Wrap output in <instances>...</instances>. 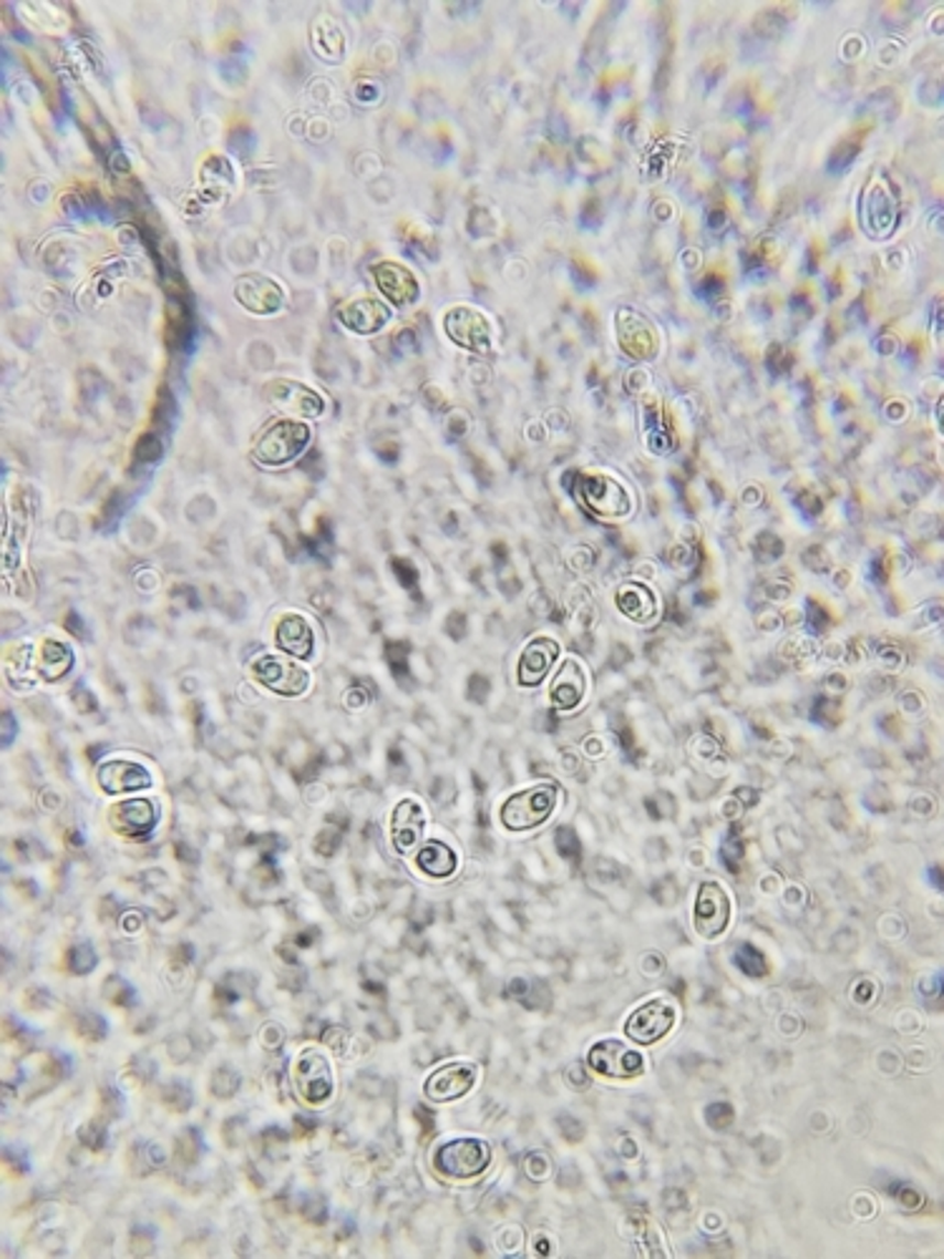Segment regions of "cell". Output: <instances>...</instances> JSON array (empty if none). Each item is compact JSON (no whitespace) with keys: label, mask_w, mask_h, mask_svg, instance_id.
<instances>
[{"label":"cell","mask_w":944,"mask_h":1259,"mask_svg":"<svg viewBox=\"0 0 944 1259\" xmlns=\"http://www.w3.org/2000/svg\"><path fill=\"white\" fill-rule=\"evenodd\" d=\"M78 1139H82L84 1147H88L91 1151H101L106 1147V1141H109V1133H106L101 1124L91 1121L78 1129Z\"/></svg>","instance_id":"obj_31"},{"label":"cell","mask_w":944,"mask_h":1259,"mask_svg":"<svg viewBox=\"0 0 944 1259\" xmlns=\"http://www.w3.org/2000/svg\"><path fill=\"white\" fill-rule=\"evenodd\" d=\"M96 963H99V957H96V949L88 945V942H82V945L68 949V967L74 975L91 973Z\"/></svg>","instance_id":"obj_28"},{"label":"cell","mask_w":944,"mask_h":1259,"mask_svg":"<svg viewBox=\"0 0 944 1259\" xmlns=\"http://www.w3.org/2000/svg\"><path fill=\"white\" fill-rule=\"evenodd\" d=\"M311 428L303 421L295 419H278L262 428V434L254 438L252 456L254 462L262 466H285L295 462L300 454L311 444Z\"/></svg>","instance_id":"obj_1"},{"label":"cell","mask_w":944,"mask_h":1259,"mask_svg":"<svg viewBox=\"0 0 944 1259\" xmlns=\"http://www.w3.org/2000/svg\"><path fill=\"white\" fill-rule=\"evenodd\" d=\"M491 1164V1149L481 1139H454L436 1149L434 1166L448 1179H474Z\"/></svg>","instance_id":"obj_4"},{"label":"cell","mask_w":944,"mask_h":1259,"mask_svg":"<svg viewBox=\"0 0 944 1259\" xmlns=\"http://www.w3.org/2000/svg\"><path fill=\"white\" fill-rule=\"evenodd\" d=\"M250 671L262 688L285 695V698H297V695H303L311 688V673L303 665H297L295 658L290 655L262 653L252 660Z\"/></svg>","instance_id":"obj_3"},{"label":"cell","mask_w":944,"mask_h":1259,"mask_svg":"<svg viewBox=\"0 0 944 1259\" xmlns=\"http://www.w3.org/2000/svg\"><path fill=\"white\" fill-rule=\"evenodd\" d=\"M159 816H162V812H159L156 801L129 799L111 808L109 822L113 826V832L127 836V839H147V836L156 829Z\"/></svg>","instance_id":"obj_11"},{"label":"cell","mask_w":944,"mask_h":1259,"mask_svg":"<svg viewBox=\"0 0 944 1259\" xmlns=\"http://www.w3.org/2000/svg\"><path fill=\"white\" fill-rule=\"evenodd\" d=\"M734 963H736L738 970L746 973L748 977H763L766 973H769V967H766L763 955L758 953V949H756L753 945H744V947H740L738 953L734 955Z\"/></svg>","instance_id":"obj_25"},{"label":"cell","mask_w":944,"mask_h":1259,"mask_svg":"<svg viewBox=\"0 0 944 1259\" xmlns=\"http://www.w3.org/2000/svg\"><path fill=\"white\" fill-rule=\"evenodd\" d=\"M587 1065L605 1078H634L645 1068V1061L622 1041H599L589 1048Z\"/></svg>","instance_id":"obj_8"},{"label":"cell","mask_w":944,"mask_h":1259,"mask_svg":"<svg viewBox=\"0 0 944 1259\" xmlns=\"http://www.w3.org/2000/svg\"><path fill=\"white\" fill-rule=\"evenodd\" d=\"M104 990H106V1000L113 1002V1006H121V1008L137 1006V990L131 988V985L119 975L109 977V980L104 983Z\"/></svg>","instance_id":"obj_26"},{"label":"cell","mask_w":944,"mask_h":1259,"mask_svg":"<svg viewBox=\"0 0 944 1259\" xmlns=\"http://www.w3.org/2000/svg\"><path fill=\"white\" fill-rule=\"evenodd\" d=\"M416 867L419 871H423L426 877H434V879H446L452 877L456 867H458V857L456 851L448 847L446 842H426L416 854Z\"/></svg>","instance_id":"obj_23"},{"label":"cell","mask_w":944,"mask_h":1259,"mask_svg":"<svg viewBox=\"0 0 944 1259\" xmlns=\"http://www.w3.org/2000/svg\"><path fill=\"white\" fill-rule=\"evenodd\" d=\"M554 806H557V789L550 783H540V786L517 791L509 796L501 806V824L509 832H529L542 826L546 818L552 816Z\"/></svg>","instance_id":"obj_2"},{"label":"cell","mask_w":944,"mask_h":1259,"mask_svg":"<svg viewBox=\"0 0 944 1259\" xmlns=\"http://www.w3.org/2000/svg\"><path fill=\"white\" fill-rule=\"evenodd\" d=\"M446 333L448 338L458 346L466 348V350H479V354H487L491 348V323L487 321V315H481L479 311H474V307H454L452 313H446Z\"/></svg>","instance_id":"obj_12"},{"label":"cell","mask_w":944,"mask_h":1259,"mask_svg":"<svg viewBox=\"0 0 944 1259\" xmlns=\"http://www.w3.org/2000/svg\"><path fill=\"white\" fill-rule=\"evenodd\" d=\"M617 605H620L622 615H628L634 622H650L658 612V600L642 585H625L617 593Z\"/></svg>","instance_id":"obj_24"},{"label":"cell","mask_w":944,"mask_h":1259,"mask_svg":"<svg viewBox=\"0 0 944 1259\" xmlns=\"http://www.w3.org/2000/svg\"><path fill=\"white\" fill-rule=\"evenodd\" d=\"M235 297L237 303L245 305L247 311L254 313V315H270V313H278L280 305H282V290L275 283V280L264 278V275H242L237 280V287H235Z\"/></svg>","instance_id":"obj_18"},{"label":"cell","mask_w":944,"mask_h":1259,"mask_svg":"<svg viewBox=\"0 0 944 1259\" xmlns=\"http://www.w3.org/2000/svg\"><path fill=\"white\" fill-rule=\"evenodd\" d=\"M323 1041L328 1043V1045L333 1048V1051H338L340 1055H346V1043L350 1041V1035H348L343 1028H330L328 1033L323 1035Z\"/></svg>","instance_id":"obj_32"},{"label":"cell","mask_w":944,"mask_h":1259,"mask_svg":"<svg viewBox=\"0 0 944 1259\" xmlns=\"http://www.w3.org/2000/svg\"><path fill=\"white\" fill-rule=\"evenodd\" d=\"M426 812L416 799H403L391 814V842L399 854H411L423 839Z\"/></svg>","instance_id":"obj_14"},{"label":"cell","mask_w":944,"mask_h":1259,"mask_svg":"<svg viewBox=\"0 0 944 1259\" xmlns=\"http://www.w3.org/2000/svg\"><path fill=\"white\" fill-rule=\"evenodd\" d=\"M479 1078V1068L474 1063L456 1061L446 1063L436 1068L423 1083V1094H426L434 1104H448V1100L464 1098L476 1086Z\"/></svg>","instance_id":"obj_9"},{"label":"cell","mask_w":944,"mask_h":1259,"mask_svg":"<svg viewBox=\"0 0 944 1259\" xmlns=\"http://www.w3.org/2000/svg\"><path fill=\"white\" fill-rule=\"evenodd\" d=\"M164 1100H166V1106H172L174 1111H180V1114L189 1111V1106L194 1104L192 1090H189L187 1086H184V1083H172V1086H166V1088H164Z\"/></svg>","instance_id":"obj_30"},{"label":"cell","mask_w":944,"mask_h":1259,"mask_svg":"<svg viewBox=\"0 0 944 1259\" xmlns=\"http://www.w3.org/2000/svg\"><path fill=\"white\" fill-rule=\"evenodd\" d=\"M282 1038H285V1035H282V1028H280V1025H264V1033H262L264 1045H275V1048H278V1045L282 1043Z\"/></svg>","instance_id":"obj_34"},{"label":"cell","mask_w":944,"mask_h":1259,"mask_svg":"<svg viewBox=\"0 0 944 1259\" xmlns=\"http://www.w3.org/2000/svg\"><path fill=\"white\" fill-rule=\"evenodd\" d=\"M730 914H734V902H730L726 887L718 882H703L693 907L695 932L703 940H718L728 930Z\"/></svg>","instance_id":"obj_6"},{"label":"cell","mask_w":944,"mask_h":1259,"mask_svg":"<svg viewBox=\"0 0 944 1259\" xmlns=\"http://www.w3.org/2000/svg\"><path fill=\"white\" fill-rule=\"evenodd\" d=\"M675 1020H677V1010H675L673 1002L650 1000V1002H645V1006H640L628 1018V1023H625V1033H628L630 1041H634L638 1045H652V1043L663 1041L670 1030H673Z\"/></svg>","instance_id":"obj_7"},{"label":"cell","mask_w":944,"mask_h":1259,"mask_svg":"<svg viewBox=\"0 0 944 1259\" xmlns=\"http://www.w3.org/2000/svg\"><path fill=\"white\" fill-rule=\"evenodd\" d=\"M275 645L295 660H311L315 653V632L307 618L297 612H285L275 625Z\"/></svg>","instance_id":"obj_15"},{"label":"cell","mask_w":944,"mask_h":1259,"mask_svg":"<svg viewBox=\"0 0 944 1259\" xmlns=\"http://www.w3.org/2000/svg\"><path fill=\"white\" fill-rule=\"evenodd\" d=\"M582 495H585L587 504L595 509L597 514H605V517H625L630 514V495L622 489V484H617L610 477H603V474H595V477H587L585 479V487H582Z\"/></svg>","instance_id":"obj_16"},{"label":"cell","mask_w":944,"mask_h":1259,"mask_svg":"<svg viewBox=\"0 0 944 1259\" xmlns=\"http://www.w3.org/2000/svg\"><path fill=\"white\" fill-rule=\"evenodd\" d=\"M264 399L280 411L293 413V416L300 419H315L325 411V401L321 393L307 389L305 383L287 381V378H278V381L264 386Z\"/></svg>","instance_id":"obj_10"},{"label":"cell","mask_w":944,"mask_h":1259,"mask_svg":"<svg viewBox=\"0 0 944 1259\" xmlns=\"http://www.w3.org/2000/svg\"><path fill=\"white\" fill-rule=\"evenodd\" d=\"M209 1088H211V1094H215L217 1098L235 1096L237 1088H240V1073H237L235 1068H227V1065H223V1068H217L215 1073H211Z\"/></svg>","instance_id":"obj_27"},{"label":"cell","mask_w":944,"mask_h":1259,"mask_svg":"<svg viewBox=\"0 0 944 1259\" xmlns=\"http://www.w3.org/2000/svg\"><path fill=\"white\" fill-rule=\"evenodd\" d=\"M293 1081L300 1098L311 1106H323L333 1098L335 1081L330 1061L315 1048H305L293 1063Z\"/></svg>","instance_id":"obj_5"},{"label":"cell","mask_w":944,"mask_h":1259,"mask_svg":"<svg viewBox=\"0 0 944 1259\" xmlns=\"http://www.w3.org/2000/svg\"><path fill=\"white\" fill-rule=\"evenodd\" d=\"M587 695V673L579 660H564L562 668L552 677L550 701L557 710H575Z\"/></svg>","instance_id":"obj_17"},{"label":"cell","mask_w":944,"mask_h":1259,"mask_svg":"<svg viewBox=\"0 0 944 1259\" xmlns=\"http://www.w3.org/2000/svg\"><path fill=\"white\" fill-rule=\"evenodd\" d=\"M338 315L350 330L364 333V336L381 330L383 325L388 323V318H391L388 307L378 301H370V297H360V301H352L348 305H343Z\"/></svg>","instance_id":"obj_22"},{"label":"cell","mask_w":944,"mask_h":1259,"mask_svg":"<svg viewBox=\"0 0 944 1259\" xmlns=\"http://www.w3.org/2000/svg\"><path fill=\"white\" fill-rule=\"evenodd\" d=\"M187 1141H194V1143H197V1141H202V1139H199V1133H197V1131H184V1139H180V1143H187ZM176 1151H180V1153H182V1159L187 1161V1164H189V1161H197V1157H199L202 1151H205V1147H197V1149H194V1147H187V1149L180 1147V1149H176Z\"/></svg>","instance_id":"obj_33"},{"label":"cell","mask_w":944,"mask_h":1259,"mask_svg":"<svg viewBox=\"0 0 944 1259\" xmlns=\"http://www.w3.org/2000/svg\"><path fill=\"white\" fill-rule=\"evenodd\" d=\"M33 665V673L41 677V681H61L68 671L70 665H74V653H68V650L61 645V642H43V650H29V663L25 668Z\"/></svg>","instance_id":"obj_21"},{"label":"cell","mask_w":944,"mask_h":1259,"mask_svg":"<svg viewBox=\"0 0 944 1259\" xmlns=\"http://www.w3.org/2000/svg\"><path fill=\"white\" fill-rule=\"evenodd\" d=\"M560 655V645L552 638H534L524 648L522 658L517 665V681L522 688H536L546 673L552 671L554 660Z\"/></svg>","instance_id":"obj_19"},{"label":"cell","mask_w":944,"mask_h":1259,"mask_svg":"<svg viewBox=\"0 0 944 1259\" xmlns=\"http://www.w3.org/2000/svg\"><path fill=\"white\" fill-rule=\"evenodd\" d=\"M152 783H154L152 773L147 771V766H141L137 761L111 759L99 766V786L104 789V794L109 796L152 789Z\"/></svg>","instance_id":"obj_13"},{"label":"cell","mask_w":944,"mask_h":1259,"mask_svg":"<svg viewBox=\"0 0 944 1259\" xmlns=\"http://www.w3.org/2000/svg\"><path fill=\"white\" fill-rule=\"evenodd\" d=\"M78 1033L84 1038H91V1041H104L106 1033H109V1025H106V1020L99 1016V1012H84L82 1018H78Z\"/></svg>","instance_id":"obj_29"},{"label":"cell","mask_w":944,"mask_h":1259,"mask_svg":"<svg viewBox=\"0 0 944 1259\" xmlns=\"http://www.w3.org/2000/svg\"><path fill=\"white\" fill-rule=\"evenodd\" d=\"M373 278L381 293L393 305H411L419 297V283L409 268L399 265V262H381L376 265Z\"/></svg>","instance_id":"obj_20"}]
</instances>
